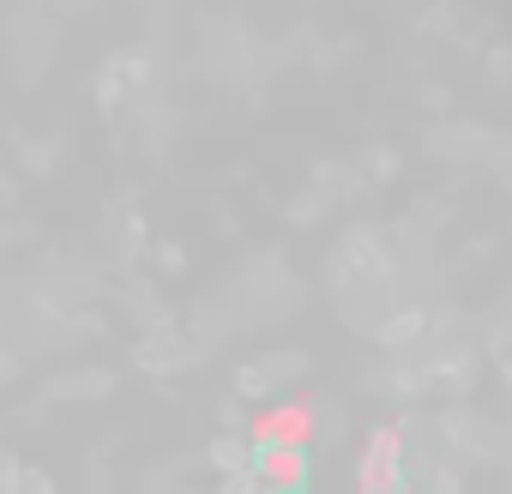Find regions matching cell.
Returning a JSON list of instances; mask_svg holds the SVG:
<instances>
[{
    "instance_id": "obj_1",
    "label": "cell",
    "mask_w": 512,
    "mask_h": 494,
    "mask_svg": "<svg viewBox=\"0 0 512 494\" xmlns=\"http://www.w3.org/2000/svg\"><path fill=\"white\" fill-rule=\"evenodd\" d=\"M266 476H284V482H296V476H302V464H296V458H266Z\"/></svg>"
}]
</instances>
